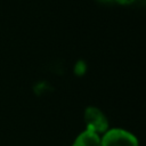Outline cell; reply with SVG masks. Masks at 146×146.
I'll return each instance as SVG.
<instances>
[{
	"mask_svg": "<svg viewBox=\"0 0 146 146\" xmlns=\"http://www.w3.org/2000/svg\"><path fill=\"white\" fill-rule=\"evenodd\" d=\"M100 146H139L138 139L131 132L113 128L108 129L100 138Z\"/></svg>",
	"mask_w": 146,
	"mask_h": 146,
	"instance_id": "obj_1",
	"label": "cell"
},
{
	"mask_svg": "<svg viewBox=\"0 0 146 146\" xmlns=\"http://www.w3.org/2000/svg\"><path fill=\"white\" fill-rule=\"evenodd\" d=\"M84 123L89 131L97 135L105 133L108 130V121L105 114L95 106H88L84 111Z\"/></svg>",
	"mask_w": 146,
	"mask_h": 146,
	"instance_id": "obj_2",
	"label": "cell"
},
{
	"mask_svg": "<svg viewBox=\"0 0 146 146\" xmlns=\"http://www.w3.org/2000/svg\"><path fill=\"white\" fill-rule=\"evenodd\" d=\"M72 146H100V137L92 131L84 130L75 138Z\"/></svg>",
	"mask_w": 146,
	"mask_h": 146,
	"instance_id": "obj_3",
	"label": "cell"
},
{
	"mask_svg": "<svg viewBox=\"0 0 146 146\" xmlns=\"http://www.w3.org/2000/svg\"><path fill=\"white\" fill-rule=\"evenodd\" d=\"M113 1L119 5H122V6H128V5H131L135 0H113Z\"/></svg>",
	"mask_w": 146,
	"mask_h": 146,
	"instance_id": "obj_4",
	"label": "cell"
}]
</instances>
